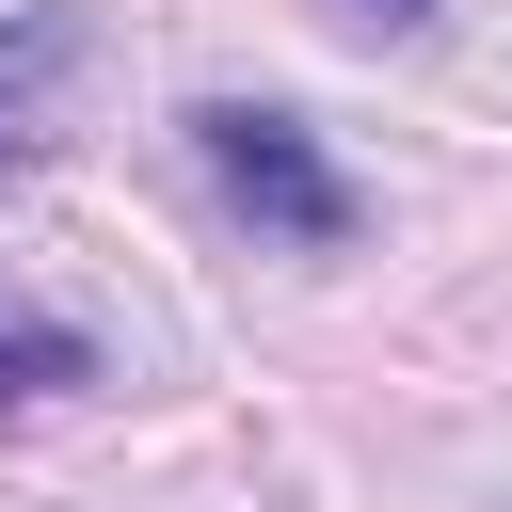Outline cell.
I'll return each instance as SVG.
<instances>
[{
	"mask_svg": "<svg viewBox=\"0 0 512 512\" xmlns=\"http://www.w3.org/2000/svg\"><path fill=\"white\" fill-rule=\"evenodd\" d=\"M192 160H208L224 208H256L272 240H304V256L352 240V176L304 144V112H272V96H208V112H192Z\"/></svg>",
	"mask_w": 512,
	"mask_h": 512,
	"instance_id": "1",
	"label": "cell"
},
{
	"mask_svg": "<svg viewBox=\"0 0 512 512\" xmlns=\"http://www.w3.org/2000/svg\"><path fill=\"white\" fill-rule=\"evenodd\" d=\"M80 64H96V32H80L64 0H16V16H0V176H32V160L64 144Z\"/></svg>",
	"mask_w": 512,
	"mask_h": 512,
	"instance_id": "2",
	"label": "cell"
},
{
	"mask_svg": "<svg viewBox=\"0 0 512 512\" xmlns=\"http://www.w3.org/2000/svg\"><path fill=\"white\" fill-rule=\"evenodd\" d=\"M48 384H96V336H80V320L0 304V400H48Z\"/></svg>",
	"mask_w": 512,
	"mask_h": 512,
	"instance_id": "3",
	"label": "cell"
},
{
	"mask_svg": "<svg viewBox=\"0 0 512 512\" xmlns=\"http://www.w3.org/2000/svg\"><path fill=\"white\" fill-rule=\"evenodd\" d=\"M336 16H368V32H432L448 0H336Z\"/></svg>",
	"mask_w": 512,
	"mask_h": 512,
	"instance_id": "4",
	"label": "cell"
}]
</instances>
